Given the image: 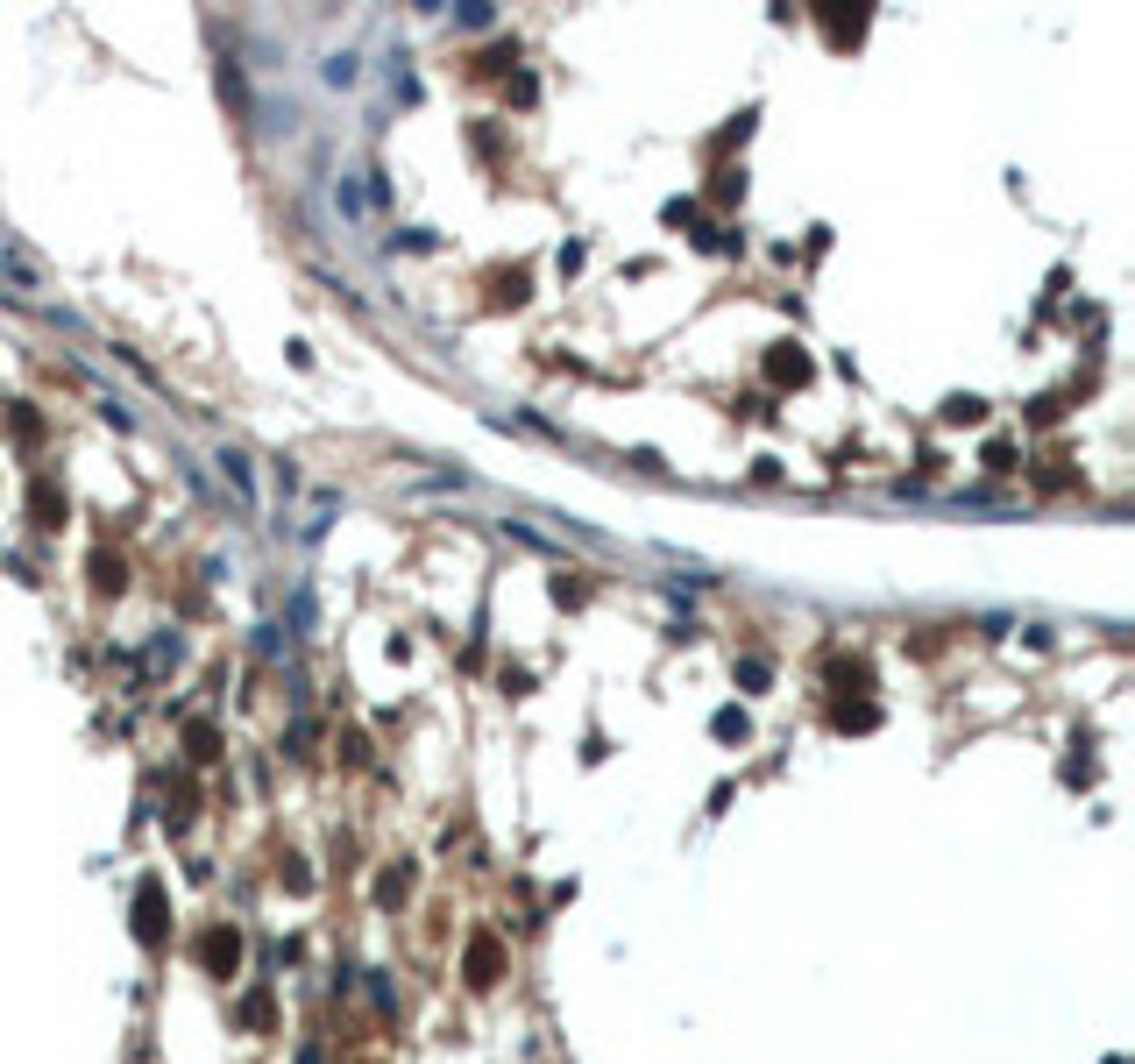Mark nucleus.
Segmentation results:
<instances>
[{
  "instance_id": "nucleus-2",
  "label": "nucleus",
  "mask_w": 1135,
  "mask_h": 1064,
  "mask_svg": "<svg viewBox=\"0 0 1135 1064\" xmlns=\"http://www.w3.org/2000/svg\"><path fill=\"white\" fill-rule=\"evenodd\" d=\"M199 965L206 972H234V965H242V937H234L228 923H214V930L199 937Z\"/></svg>"
},
{
  "instance_id": "nucleus-3",
  "label": "nucleus",
  "mask_w": 1135,
  "mask_h": 1064,
  "mask_svg": "<svg viewBox=\"0 0 1135 1064\" xmlns=\"http://www.w3.org/2000/svg\"><path fill=\"white\" fill-rule=\"evenodd\" d=\"M469 986H497V972H504V943L497 937H469Z\"/></svg>"
},
{
  "instance_id": "nucleus-7",
  "label": "nucleus",
  "mask_w": 1135,
  "mask_h": 1064,
  "mask_svg": "<svg viewBox=\"0 0 1135 1064\" xmlns=\"http://www.w3.org/2000/svg\"><path fill=\"white\" fill-rule=\"evenodd\" d=\"M93 575H100V590H122V561H107V553H93Z\"/></svg>"
},
{
  "instance_id": "nucleus-6",
  "label": "nucleus",
  "mask_w": 1135,
  "mask_h": 1064,
  "mask_svg": "<svg viewBox=\"0 0 1135 1064\" xmlns=\"http://www.w3.org/2000/svg\"><path fill=\"white\" fill-rule=\"evenodd\" d=\"M242 1022H249V1029H271V994H249V1000H242Z\"/></svg>"
},
{
  "instance_id": "nucleus-8",
  "label": "nucleus",
  "mask_w": 1135,
  "mask_h": 1064,
  "mask_svg": "<svg viewBox=\"0 0 1135 1064\" xmlns=\"http://www.w3.org/2000/svg\"><path fill=\"white\" fill-rule=\"evenodd\" d=\"M220 753V745H214V731H206V724H192V759H214Z\"/></svg>"
},
{
  "instance_id": "nucleus-5",
  "label": "nucleus",
  "mask_w": 1135,
  "mask_h": 1064,
  "mask_svg": "<svg viewBox=\"0 0 1135 1064\" xmlns=\"http://www.w3.org/2000/svg\"><path fill=\"white\" fill-rule=\"evenodd\" d=\"M57 518H65V497L50 483H36V526H57Z\"/></svg>"
},
{
  "instance_id": "nucleus-1",
  "label": "nucleus",
  "mask_w": 1135,
  "mask_h": 1064,
  "mask_svg": "<svg viewBox=\"0 0 1135 1064\" xmlns=\"http://www.w3.org/2000/svg\"><path fill=\"white\" fill-rule=\"evenodd\" d=\"M163 930H171V923H163V880H142V888H136V937L157 951Z\"/></svg>"
},
{
  "instance_id": "nucleus-4",
  "label": "nucleus",
  "mask_w": 1135,
  "mask_h": 1064,
  "mask_svg": "<svg viewBox=\"0 0 1135 1064\" xmlns=\"http://www.w3.org/2000/svg\"><path fill=\"white\" fill-rule=\"evenodd\" d=\"M767 369H773V384H802V377H810V363H802V355H788V348L773 355Z\"/></svg>"
}]
</instances>
